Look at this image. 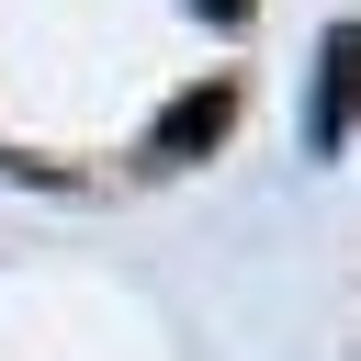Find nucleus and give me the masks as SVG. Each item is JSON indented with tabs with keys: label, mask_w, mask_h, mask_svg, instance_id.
<instances>
[{
	"label": "nucleus",
	"mask_w": 361,
	"mask_h": 361,
	"mask_svg": "<svg viewBox=\"0 0 361 361\" xmlns=\"http://www.w3.org/2000/svg\"><path fill=\"white\" fill-rule=\"evenodd\" d=\"M237 11H248V0H214V23H237Z\"/></svg>",
	"instance_id": "3"
},
{
	"label": "nucleus",
	"mask_w": 361,
	"mask_h": 361,
	"mask_svg": "<svg viewBox=\"0 0 361 361\" xmlns=\"http://www.w3.org/2000/svg\"><path fill=\"white\" fill-rule=\"evenodd\" d=\"M214 124H226V90H192V102H169V113H158V135H147V147H158V158H180V147H203Z\"/></svg>",
	"instance_id": "2"
},
{
	"label": "nucleus",
	"mask_w": 361,
	"mask_h": 361,
	"mask_svg": "<svg viewBox=\"0 0 361 361\" xmlns=\"http://www.w3.org/2000/svg\"><path fill=\"white\" fill-rule=\"evenodd\" d=\"M350 113H361V34L350 23H327V45H316V113H305V147L327 158V147H350Z\"/></svg>",
	"instance_id": "1"
}]
</instances>
